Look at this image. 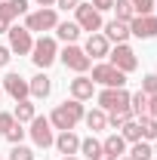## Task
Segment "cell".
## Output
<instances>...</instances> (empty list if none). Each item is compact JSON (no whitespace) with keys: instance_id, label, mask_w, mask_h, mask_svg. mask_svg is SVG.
I'll return each mask as SVG.
<instances>
[{"instance_id":"28","label":"cell","mask_w":157,"mask_h":160,"mask_svg":"<svg viewBox=\"0 0 157 160\" xmlns=\"http://www.w3.org/2000/svg\"><path fill=\"white\" fill-rule=\"evenodd\" d=\"M139 129H142V139H145V142H154L157 139V120L154 117H148V114L139 117Z\"/></svg>"},{"instance_id":"35","label":"cell","mask_w":157,"mask_h":160,"mask_svg":"<svg viewBox=\"0 0 157 160\" xmlns=\"http://www.w3.org/2000/svg\"><path fill=\"white\" fill-rule=\"evenodd\" d=\"M9 59H13L9 46H0V68H6V65H9Z\"/></svg>"},{"instance_id":"4","label":"cell","mask_w":157,"mask_h":160,"mask_svg":"<svg viewBox=\"0 0 157 160\" xmlns=\"http://www.w3.org/2000/svg\"><path fill=\"white\" fill-rule=\"evenodd\" d=\"M56 59H59V46H56V40H53V37H40V40H34L31 62L37 65L40 71H46V68H49Z\"/></svg>"},{"instance_id":"39","label":"cell","mask_w":157,"mask_h":160,"mask_svg":"<svg viewBox=\"0 0 157 160\" xmlns=\"http://www.w3.org/2000/svg\"><path fill=\"white\" fill-rule=\"evenodd\" d=\"M96 160H117V157H111V154H105V151H102V154H99Z\"/></svg>"},{"instance_id":"19","label":"cell","mask_w":157,"mask_h":160,"mask_svg":"<svg viewBox=\"0 0 157 160\" xmlns=\"http://www.w3.org/2000/svg\"><path fill=\"white\" fill-rule=\"evenodd\" d=\"M13 117H16V123H31V120L37 117V108H34V102H31V99L16 102V111H13Z\"/></svg>"},{"instance_id":"8","label":"cell","mask_w":157,"mask_h":160,"mask_svg":"<svg viewBox=\"0 0 157 160\" xmlns=\"http://www.w3.org/2000/svg\"><path fill=\"white\" fill-rule=\"evenodd\" d=\"M77 12V25H80V31H89V34H96V31H102V12H99L93 3H83L80 0V6L74 9Z\"/></svg>"},{"instance_id":"37","label":"cell","mask_w":157,"mask_h":160,"mask_svg":"<svg viewBox=\"0 0 157 160\" xmlns=\"http://www.w3.org/2000/svg\"><path fill=\"white\" fill-rule=\"evenodd\" d=\"M56 6H59V9H77L80 0H56Z\"/></svg>"},{"instance_id":"9","label":"cell","mask_w":157,"mask_h":160,"mask_svg":"<svg viewBox=\"0 0 157 160\" xmlns=\"http://www.w3.org/2000/svg\"><path fill=\"white\" fill-rule=\"evenodd\" d=\"M99 108L102 111H126L129 108V92L120 86V89H102L99 92Z\"/></svg>"},{"instance_id":"7","label":"cell","mask_w":157,"mask_h":160,"mask_svg":"<svg viewBox=\"0 0 157 160\" xmlns=\"http://www.w3.org/2000/svg\"><path fill=\"white\" fill-rule=\"evenodd\" d=\"M28 12V0H0V34L13 28V19Z\"/></svg>"},{"instance_id":"12","label":"cell","mask_w":157,"mask_h":160,"mask_svg":"<svg viewBox=\"0 0 157 160\" xmlns=\"http://www.w3.org/2000/svg\"><path fill=\"white\" fill-rule=\"evenodd\" d=\"M129 34L139 40H154L157 37V16H136L129 22Z\"/></svg>"},{"instance_id":"31","label":"cell","mask_w":157,"mask_h":160,"mask_svg":"<svg viewBox=\"0 0 157 160\" xmlns=\"http://www.w3.org/2000/svg\"><path fill=\"white\" fill-rule=\"evenodd\" d=\"M129 3H133L136 16H151L154 12V0H129Z\"/></svg>"},{"instance_id":"15","label":"cell","mask_w":157,"mask_h":160,"mask_svg":"<svg viewBox=\"0 0 157 160\" xmlns=\"http://www.w3.org/2000/svg\"><path fill=\"white\" fill-rule=\"evenodd\" d=\"M68 86H71V99H77V102H86V99L96 96V83L86 77V74H77Z\"/></svg>"},{"instance_id":"44","label":"cell","mask_w":157,"mask_h":160,"mask_svg":"<svg viewBox=\"0 0 157 160\" xmlns=\"http://www.w3.org/2000/svg\"><path fill=\"white\" fill-rule=\"evenodd\" d=\"M154 9H157V3H154Z\"/></svg>"},{"instance_id":"25","label":"cell","mask_w":157,"mask_h":160,"mask_svg":"<svg viewBox=\"0 0 157 160\" xmlns=\"http://www.w3.org/2000/svg\"><path fill=\"white\" fill-rule=\"evenodd\" d=\"M80 154L89 160H96L99 154H102V142L96 139V136H89V139H80Z\"/></svg>"},{"instance_id":"26","label":"cell","mask_w":157,"mask_h":160,"mask_svg":"<svg viewBox=\"0 0 157 160\" xmlns=\"http://www.w3.org/2000/svg\"><path fill=\"white\" fill-rule=\"evenodd\" d=\"M129 157H133V160H151V157H154V151H151V142H145V139L133 142V148H129Z\"/></svg>"},{"instance_id":"14","label":"cell","mask_w":157,"mask_h":160,"mask_svg":"<svg viewBox=\"0 0 157 160\" xmlns=\"http://www.w3.org/2000/svg\"><path fill=\"white\" fill-rule=\"evenodd\" d=\"M83 52L89 56V59H108V52H111V43H108V37L105 34H89L86 37V43H83Z\"/></svg>"},{"instance_id":"16","label":"cell","mask_w":157,"mask_h":160,"mask_svg":"<svg viewBox=\"0 0 157 160\" xmlns=\"http://www.w3.org/2000/svg\"><path fill=\"white\" fill-rule=\"evenodd\" d=\"M53 145L59 148V154L71 157V154H77V151H80V136L74 132V129H65V132H59V136H56V142H53Z\"/></svg>"},{"instance_id":"32","label":"cell","mask_w":157,"mask_h":160,"mask_svg":"<svg viewBox=\"0 0 157 160\" xmlns=\"http://www.w3.org/2000/svg\"><path fill=\"white\" fill-rule=\"evenodd\" d=\"M9 160H34V151H31V148H25V145H13Z\"/></svg>"},{"instance_id":"29","label":"cell","mask_w":157,"mask_h":160,"mask_svg":"<svg viewBox=\"0 0 157 160\" xmlns=\"http://www.w3.org/2000/svg\"><path fill=\"white\" fill-rule=\"evenodd\" d=\"M133 117V111L126 108V111H108V126H114V129H120L126 120Z\"/></svg>"},{"instance_id":"6","label":"cell","mask_w":157,"mask_h":160,"mask_svg":"<svg viewBox=\"0 0 157 160\" xmlns=\"http://www.w3.org/2000/svg\"><path fill=\"white\" fill-rule=\"evenodd\" d=\"M108 59H111V65H114L117 71H123V74H133L139 68L136 52H133V46H126V43H117V46L108 52Z\"/></svg>"},{"instance_id":"41","label":"cell","mask_w":157,"mask_h":160,"mask_svg":"<svg viewBox=\"0 0 157 160\" xmlns=\"http://www.w3.org/2000/svg\"><path fill=\"white\" fill-rule=\"evenodd\" d=\"M62 160H77V154H71V157H62Z\"/></svg>"},{"instance_id":"22","label":"cell","mask_w":157,"mask_h":160,"mask_svg":"<svg viewBox=\"0 0 157 160\" xmlns=\"http://www.w3.org/2000/svg\"><path fill=\"white\" fill-rule=\"evenodd\" d=\"M56 34H59V40H65V43H74V40L80 37V25L77 22H59V25H56Z\"/></svg>"},{"instance_id":"33","label":"cell","mask_w":157,"mask_h":160,"mask_svg":"<svg viewBox=\"0 0 157 160\" xmlns=\"http://www.w3.org/2000/svg\"><path fill=\"white\" fill-rule=\"evenodd\" d=\"M142 92H145V96H157V74H145V80H142Z\"/></svg>"},{"instance_id":"38","label":"cell","mask_w":157,"mask_h":160,"mask_svg":"<svg viewBox=\"0 0 157 160\" xmlns=\"http://www.w3.org/2000/svg\"><path fill=\"white\" fill-rule=\"evenodd\" d=\"M148 117L157 120V96H148Z\"/></svg>"},{"instance_id":"42","label":"cell","mask_w":157,"mask_h":160,"mask_svg":"<svg viewBox=\"0 0 157 160\" xmlns=\"http://www.w3.org/2000/svg\"><path fill=\"white\" fill-rule=\"evenodd\" d=\"M120 160H133V157H120Z\"/></svg>"},{"instance_id":"17","label":"cell","mask_w":157,"mask_h":160,"mask_svg":"<svg viewBox=\"0 0 157 160\" xmlns=\"http://www.w3.org/2000/svg\"><path fill=\"white\" fill-rule=\"evenodd\" d=\"M102 31H105V37H108V43H126V40L133 37V34H129V25H126V22H105V25H102Z\"/></svg>"},{"instance_id":"40","label":"cell","mask_w":157,"mask_h":160,"mask_svg":"<svg viewBox=\"0 0 157 160\" xmlns=\"http://www.w3.org/2000/svg\"><path fill=\"white\" fill-rule=\"evenodd\" d=\"M40 6H56V0H37Z\"/></svg>"},{"instance_id":"13","label":"cell","mask_w":157,"mask_h":160,"mask_svg":"<svg viewBox=\"0 0 157 160\" xmlns=\"http://www.w3.org/2000/svg\"><path fill=\"white\" fill-rule=\"evenodd\" d=\"M3 92H9L16 102H22V99H31V89H28V80L22 77V74H6L3 77Z\"/></svg>"},{"instance_id":"24","label":"cell","mask_w":157,"mask_h":160,"mask_svg":"<svg viewBox=\"0 0 157 160\" xmlns=\"http://www.w3.org/2000/svg\"><path fill=\"white\" fill-rule=\"evenodd\" d=\"M111 9L117 12V22H126V25H129V22L136 19V9H133V3H129V0H114V6H111Z\"/></svg>"},{"instance_id":"1","label":"cell","mask_w":157,"mask_h":160,"mask_svg":"<svg viewBox=\"0 0 157 160\" xmlns=\"http://www.w3.org/2000/svg\"><path fill=\"white\" fill-rule=\"evenodd\" d=\"M83 102L71 99V102H62V105H56L53 108V114H49V123H53V129H59V132H65V129H74L80 120H83Z\"/></svg>"},{"instance_id":"18","label":"cell","mask_w":157,"mask_h":160,"mask_svg":"<svg viewBox=\"0 0 157 160\" xmlns=\"http://www.w3.org/2000/svg\"><path fill=\"white\" fill-rule=\"evenodd\" d=\"M28 89H31V96H34V99H46V96L53 92V83H49L46 74H37V77L28 80Z\"/></svg>"},{"instance_id":"5","label":"cell","mask_w":157,"mask_h":160,"mask_svg":"<svg viewBox=\"0 0 157 160\" xmlns=\"http://www.w3.org/2000/svg\"><path fill=\"white\" fill-rule=\"evenodd\" d=\"M59 59H62V65H65L68 71H74V74H86V71H89V65H93V59H89L80 46H74V43H68V46L62 49Z\"/></svg>"},{"instance_id":"20","label":"cell","mask_w":157,"mask_h":160,"mask_svg":"<svg viewBox=\"0 0 157 160\" xmlns=\"http://www.w3.org/2000/svg\"><path fill=\"white\" fill-rule=\"evenodd\" d=\"M102 151H105V154H111V157H117V160H120V154L126 151V142H123V136H120V132H111L108 139L102 142Z\"/></svg>"},{"instance_id":"36","label":"cell","mask_w":157,"mask_h":160,"mask_svg":"<svg viewBox=\"0 0 157 160\" xmlns=\"http://www.w3.org/2000/svg\"><path fill=\"white\" fill-rule=\"evenodd\" d=\"M93 6H96L99 12H108V9L114 6V0H93Z\"/></svg>"},{"instance_id":"3","label":"cell","mask_w":157,"mask_h":160,"mask_svg":"<svg viewBox=\"0 0 157 160\" xmlns=\"http://www.w3.org/2000/svg\"><path fill=\"white\" fill-rule=\"evenodd\" d=\"M89 80H93V83H102L105 89H120V86H126V74H123V71H117L111 62H102V65H96Z\"/></svg>"},{"instance_id":"30","label":"cell","mask_w":157,"mask_h":160,"mask_svg":"<svg viewBox=\"0 0 157 160\" xmlns=\"http://www.w3.org/2000/svg\"><path fill=\"white\" fill-rule=\"evenodd\" d=\"M25 132H28V129H22V123H13V126L3 132V136H6V142H9V145H22Z\"/></svg>"},{"instance_id":"34","label":"cell","mask_w":157,"mask_h":160,"mask_svg":"<svg viewBox=\"0 0 157 160\" xmlns=\"http://www.w3.org/2000/svg\"><path fill=\"white\" fill-rule=\"evenodd\" d=\"M13 123H16V117H13L9 111H0V136H3V132H6Z\"/></svg>"},{"instance_id":"21","label":"cell","mask_w":157,"mask_h":160,"mask_svg":"<svg viewBox=\"0 0 157 160\" xmlns=\"http://www.w3.org/2000/svg\"><path fill=\"white\" fill-rule=\"evenodd\" d=\"M83 120H86V126H89L93 132H102V129L108 126V111H102V108H93L89 114H83Z\"/></svg>"},{"instance_id":"27","label":"cell","mask_w":157,"mask_h":160,"mask_svg":"<svg viewBox=\"0 0 157 160\" xmlns=\"http://www.w3.org/2000/svg\"><path fill=\"white\" fill-rule=\"evenodd\" d=\"M120 136H123V142H139L142 139V129H139V120L129 117L123 126H120Z\"/></svg>"},{"instance_id":"10","label":"cell","mask_w":157,"mask_h":160,"mask_svg":"<svg viewBox=\"0 0 157 160\" xmlns=\"http://www.w3.org/2000/svg\"><path fill=\"white\" fill-rule=\"evenodd\" d=\"M28 136H31V142H34L37 148H49V145L56 142L49 117H34V120H31V129H28Z\"/></svg>"},{"instance_id":"11","label":"cell","mask_w":157,"mask_h":160,"mask_svg":"<svg viewBox=\"0 0 157 160\" xmlns=\"http://www.w3.org/2000/svg\"><path fill=\"white\" fill-rule=\"evenodd\" d=\"M9 34V52H19V56H28L31 49H34V37H31V31L28 28H9L6 31Z\"/></svg>"},{"instance_id":"23","label":"cell","mask_w":157,"mask_h":160,"mask_svg":"<svg viewBox=\"0 0 157 160\" xmlns=\"http://www.w3.org/2000/svg\"><path fill=\"white\" fill-rule=\"evenodd\" d=\"M129 111H133V117H145V114H148V96H145V92H142V89H139V92H133V96H129Z\"/></svg>"},{"instance_id":"2","label":"cell","mask_w":157,"mask_h":160,"mask_svg":"<svg viewBox=\"0 0 157 160\" xmlns=\"http://www.w3.org/2000/svg\"><path fill=\"white\" fill-rule=\"evenodd\" d=\"M59 16H56V6H40L34 12H25V28L34 34V31H56Z\"/></svg>"},{"instance_id":"43","label":"cell","mask_w":157,"mask_h":160,"mask_svg":"<svg viewBox=\"0 0 157 160\" xmlns=\"http://www.w3.org/2000/svg\"><path fill=\"white\" fill-rule=\"evenodd\" d=\"M0 96H3V86H0Z\"/></svg>"}]
</instances>
